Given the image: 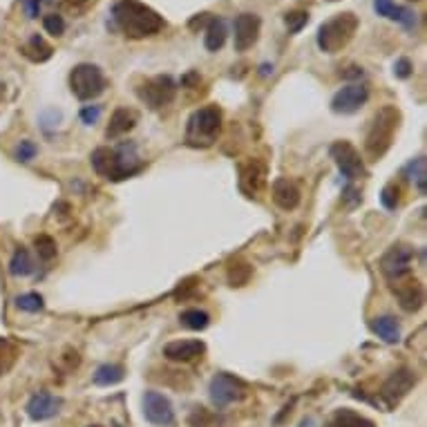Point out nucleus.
<instances>
[{
    "label": "nucleus",
    "mask_w": 427,
    "mask_h": 427,
    "mask_svg": "<svg viewBox=\"0 0 427 427\" xmlns=\"http://www.w3.org/2000/svg\"><path fill=\"white\" fill-rule=\"evenodd\" d=\"M259 29H262V20L257 14H240L235 18V50L246 52L257 43Z\"/></svg>",
    "instance_id": "2eb2a0df"
},
{
    "label": "nucleus",
    "mask_w": 427,
    "mask_h": 427,
    "mask_svg": "<svg viewBox=\"0 0 427 427\" xmlns=\"http://www.w3.org/2000/svg\"><path fill=\"white\" fill-rule=\"evenodd\" d=\"M251 273L253 269L248 266V264H233L229 269V282H231V287H244V284L251 280Z\"/></svg>",
    "instance_id": "72a5a7b5"
},
{
    "label": "nucleus",
    "mask_w": 427,
    "mask_h": 427,
    "mask_svg": "<svg viewBox=\"0 0 427 427\" xmlns=\"http://www.w3.org/2000/svg\"><path fill=\"white\" fill-rule=\"evenodd\" d=\"M409 3H421V0H409Z\"/></svg>",
    "instance_id": "de8ad7c7"
},
{
    "label": "nucleus",
    "mask_w": 427,
    "mask_h": 427,
    "mask_svg": "<svg viewBox=\"0 0 427 427\" xmlns=\"http://www.w3.org/2000/svg\"><path fill=\"white\" fill-rule=\"evenodd\" d=\"M18 355H20V351L14 342H11L9 338H0V376L11 372V367L16 365Z\"/></svg>",
    "instance_id": "c85d7f7f"
},
{
    "label": "nucleus",
    "mask_w": 427,
    "mask_h": 427,
    "mask_svg": "<svg viewBox=\"0 0 427 427\" xmlns=\"http://www.w3.org/2000/svg\"><path fill=\"white\" fill-rule=\"evenodd\" d=\"M273 201L282 208V210H293L298 208L300 204V188L295 186L291 179L287 177H278L276 182H273Z\"/></svg>",
    "instance_id": "6ab92c4d"
},
{
    "label": "nucleus",
    "mask_w": 427,
    "mask_h": 427,
    "mask_svg": "<svg viewBox=\"0 0 427 427\" xmlns=\"http://www.w3.org/2000/svg\"><path fill=\"white\" fill-rule=\"evenodd\" d=\"M112 427H123V425H118V423H112Z\"/></svg>",
    "instance_id": "a18cd8bd"
},
{
    "label": "nucleus",
    "mask_w": 427,
    "mask_h": 427,
    "mask_svg": "<svg viewBox=\"0 0 427 427\" xmlns=\"http://www.w3.org/2000/svg\"><path fill=\"white\" fill-rule=\"evenodd\" d=\"M67 5H74V7H79V5H86L88 0H65Z\"/></svg>",
    "instance_id": "c03bdc74"
},
{
    "label": "nucleus",
    "mask_w": 427,
    "mask_h": 427,
    "mask_svg": "<svg viewBox=\"0 0 427 427\" xmlns=\"http://www.w3.org/2000/svg\"><path fill=\"white\" fill-rule=\"evenodd\" d=\"M144 416L155 427H175V409L168 396L161 391H146L144 394Z\"/></svg>",
    "instance_id": "f8f14e48"
},
{
    "label": "nucleus",
    "mask_w": 427,
    "mask_h": 427,
    "mask_svg": "<svg viewBox=\"0 0 427 427\" xmlns=\"http://www.w3.org/2000/svg\"><path fill=\"white\" fill-rule=\"evenodd\" d=\"M208 394H210L212 405H215L217 409H224V407L233 405V402L244 400L248 396V385L242 381V378L222 372L210 381Z\"/></svg>",
    "instance_id": "6e6552de"
},
{
    "label": "nucleus",
    "mask_w": 427,
    "mask_h": 427,
    "mask_svg": "<svg viewBox=\"0 0 427 427\" xmlns=\"http://www.w3.org/2000/svg\"><path fill=\"white\" fill-rule=\"evenodd\" d=\"M34 246H36V253L43 262H50L52 257H56V242L50 235H39L36 240H34Z\"/></svg>",
    "instance_id": "2f4dec72"
},
{
    "label": "nucleus",
    "mask_w": 427,
    "mask_h": 427,
    "mask_svg": "<svg viewBox=\"0 0 427 427\" xmlns=\"http://www.w3.org/2000/svg\"><path fill=\"white\" fill-rule=\"evenodd\" d=\"M325 427H376L374 421H370L362 414L353 412L349 407H342V409H336L331 416L327 419Z\"/></svg>",
    "instance_id": "412c9836"
},
{
    "label": "nucleus",
    "mask_w": 427,
    "mask_h": 427,
    "mask_svg": "<svg viewBox=\"0 0 427 427\" xmlns=\"http://www.w3.org/2000/svg\"><path fill=\"white\" fill-rule=\"evenodd\" d=\"M92 168L110 182H123L144 170V161L137 155L135 144H121L116 148H97L92 152Z\"/></svg>",
    "instance_id": "f03ea898"
},
{
    "label": "nucleus",
    "mask_w": 427,
    "mask_h": 427,
    "mask_svg": "<svg viewBox=\"0 0 427 427\" xmlns=\"http://www.w3.org/2000/svg\"><path fill=\"white\" fill-rule=\"evenodd\" d=\"M179 320H182V325L188 327V329L204 331L208 327V323H210V316L206 311H201V309H186V311H182Z\"/></svg>",
    "instance_id": "c756f323"
},
{
    "label": "nucleus",
    "mask_w": 427,
    "mask_h": 427,
    "mask_svg": "<svg viewBox=\"0 0 427 427\" xmlns=\"http://www.w3.org/2000/svg\"><path fill=\"white\" fill-rule=\"evenodd\" d=\"M222 130V110L217 105H204L191 114L186 123V144L193 148H208L217 141Z\"/></svg>",
    "instance_id": "39448f33"
},
{
    "label": "nucleus",
    "mask_w": 427,
    "mask_h": 427,
    "mask_svg": "<svg viewBox=\"0 0 427 427\" xmlns=\"http://www.w3.org/2000/svg\"><path fill=\"white\" fill-rule=\"evenodd\" d=\"M139 121V114L135 110H128V108H118L114 110V114L110 116V123L108 130H105V137L108 139H121L123 135H128Z\"/></svg>",
    "instance_id": "aec40b11"
},
{
    "label": "nucleus",
    "mask_w": 427,
    "mask_h": 427,
    "mask_svg": "<svg viewBox=\"0 0 427 427\" xmlns=\"http://www.w3.org/2000/svg\"><path fill=\"white\" fill-rule=\"evenodd\" d=\"M400 128V110L394 108V105H385L381 108L374 118L370 128H367V135H365V155L370 161H381L391 144H394V137Z\"/></svg>",
    "instance_id": "7ed1b4c3"
},
{
    "label": "nucleus",
    "mask_w": 427,
    "mask_h": 427,
    "mask_svg": "<svg viewBox=\"0 0 427 427\" xmlns=\"http://www.w3.org/2000/svg\"><path fill=\"white\" fill-rule=\"evenodd\" d=\"M372 331L387 345H396L400 340V325L394 316H381L372 320Z\"/></svg>",
    "instance_id": "4be33fe9"
},
{
    "label": "nucleus",
    "mask_w": 427,
    "mask_h": 427,
    "mask_svg": "<svg viewBox=\"0 0 427 427\" xmlns=\"http://www.w3.org/2000/svg\"><path fill=\"white\" fill-rule=\"evenodd\" d=\"M206 351V345L201 340H172L163 347V358L172 362H191L195 358H201Z\"/></svg>",
    "instance_id": "a211bd4d"
},
{
    "label": "nucleus",
    "mask_w": 427,
    "mask_h": 427,
    "mask_svg": "<svg viewBox=\"0 0 427 427\" xmlns=\"http://www.w3.org/2000/svg\"><path fill=\"white\" fill-rule=\"evenodd\" d=\"M137 97L141 103H146L150 110H161L170 105L177 97V83L168 74H159L146 79L141 86H137Z\"/></svg>",
    "instance_id": "0eeeda50"
},
{
    "label": "nucleus",
    "mask_w": 427,
    "mask_h": 427,
    "mask_svg": "<svg viewBox=\"0 0 427 427\" xmlns=\"http://www.w3.org/2000/svg\"><path fill=\"white\" fill-rule=\"evenodd\" d=\"M88 427H103V425H88Z\"/></svg>",
    "instance_id": "49530a36"
},
{
    "label": "nucleus",
    "mask_w": 427,
    "mask_h": 427,
    "mask_svg": "<svg viewBox=\"0 0 427 427\" xmlns=\"http://www.w3.org/2000/svg\"><path fill=\"white\" fill-rule=\"evenodd\" d=\"M405 175L409 177V182L416 186V191L421 195L427 193V170H425V157H416L407 163Z\"/></svg>",
    "instance_id": "cd10ccee"
},
{
    "label": "nucleus",
    "mask_w": 427,
    "mask_h": 427,
    "mask_svg": "<svg viewBox=\"0 0 427 427\" xmlns=\"http://www.w3.org/2000/svg\"><path fill=\"white\" fill-rule=\"evenodd\" d=\"M266 186V168L259 161H248L240 168V191L246 197H257Z\"/></svg>",
    "instance_id": "f3484780"
},
{
    "label": "nucleus",
    "mask_w": 427,
    "mask_h": 427,
    "mask_svg": "<svg viewBox=\"0 0 427 427\" xmlns=\"http://www.w3.org/2000/svg\"><path fill=\"white\" fill-rule=\"evenodd\" d=\"M43 27H45V32L47 34H52V36H63L65 34V20H63V16H58V14H47L45 18H43Z\"/></svg>",
    "instance_id": "c9c22d12"
},
{
    "label": "nucleus",
    "mask_w": 427,
    "mask_h": 427,
    "mask_svg": "<svg viewBox=\"0 0 427 427\" xmlns=\"http://www.w3.org/2000/svg\"><path fill=\"white\" fill-rule=\"evenodd\" d=\"M9 273L14 278H25L29 273H34V262L27 253V248H16L14 255L9 259Z\"/></svg>",
    "instance_id": "a878e982"
},
{
    "label": "nucleus",
    "mask_w": 427,
    "mask_h": 427,
    "mask_svg": "<svg viewBox=\"0 0 427 427\" xmlns=\"http://www.w3.org/2000/svg\"><path fill=\"white\" fill-rule=\"evenodd\" d=\"M16 306L20 311L39 313V311H43L45 302H43V295H39V293H25V295H18L16 298Z\"/></svg>",
    "instance_id": "7c9ffc66"
},
{
    "label": "nucleus",
    "mask_w": 427,
    "mask_h": 427,
    "mask_svg": "<svg viewBox=\"0 0 427 427\" xmlns=\"http://www.w3.org/2000/svg\"><path fill=\"white\" fill-rule=\"evenodd\" d=\"M412 72H414V65H412L409 58H398V61L394 63V74L398 79H409Z\"/></svg>",
    "instance_id": "ea45409f"
},
{
    "label": "nucleus",
    "mask_w": 427,
    "mask_h": 427,
    "mask_svg": "<svg viewBox=\"0 0 427 427\" xmlns=\"http://www.w3.org/2000/svg\"><path fill=\"white\" fill-rule=\"evenodd\" d=\"M22 5H25V11L29 18H36L39 11H41V0H22Z\"/></svg>",
    "instance_id": "79ce46f5"
},
{
    "label": "nucleus",
    "mask_w": 427,
    "mask_h": 427,
    "mask_svg": "<svg viewBox=\"0 0 427 427\" xmlns=\"http://www.w3.org/2000/svg\"><path fill=\"white\" fill-rule=\"evenodd\" d=\"M381 201L387 210H396L400 204V188L396 184H387L381 193Z\"/></svg>",
    "instance_id": "f704fd0d"
},
{
    "label": "nucleus",
    "mask_w": 427,
    "mask_h": 427,
    "mask_svg": "<svg viewBox=\"0 0 427 427\" xmlns=\"http://www.w3.org/2000/svg\"><path fill=\"white\" fill-rule=\"evenodd\" d=\"M210 18H212V14H197V16H193L191 18V22H188V27H191L193 32H199V29H206V25L210 22Z\"/></svg>",
    "instance_id": "a19ab883"
},
{
    "label": "nucleus",
    "mask_w": 427,
    "mask_h": 427,
    "mask_svg": "<svg viewBox=\"0 0 427 427\" xmlns=\"http://www.w3.org/2000/svg\"><path fill=\"white\" fill-rule=\"evenodd\" d=\"M347 69H349V72H342V76H345V79H362V67L351 65Z\"/></svg>",
    "instance_id": "37998d69"
},
{
    "label": "nucleus",
    "mask_w": 427,
    "mask_h": 427,
    "mask_svg": "<svg viewBox=\"0 0 427 427\" xmlns=\"http://www.w3.org/2000/svg\"><path fill=\"white\" fill-rule=\"evenodd\" d=\"M416 381H419V376L414 370H409V367H400V370L391 374L385 381V385L381 387V400H383L385 409H394L398 402L416 387Z\"/></svg>",
    "instance_id": "9b49d317"
},
{
    "label": "nucleus",
    "mask_w": 427,
    "mask_h": 427,
    "mask_svg": "<svg viewBox=\"0 0 427 427\" xmlns=\"http://www.w3.org/2000/svg\"><path fill=\"white\" fill-rule=\"evenodd\" d=\"M54 54L52 50V45L47 43L43 36H39V34H34V36L22 45V56L29 58L32 63H45V61H50Z\"/></svg>",
    "instance_id": "b1692460"
},
{
    "label": "nucleus",
    "mask_w": 427,
    "mask_h": 427,
    "mask_svg": "<svg viewBox=\"0 0 427 427\" xmlns=\"http://www.w3.org/2000/svg\"><path fill=\"white\" fill-rule=\"evenodd\" d=\"M63 407V398L61 396H54V394H47V391H39V394H34L27 402V416L36 423H43V421H50L54 419L58 412Z\"/></svg>",
    "instance_id": "dca6fc26"
},
{
    "label": "nucleus",
    "mask_w": 427,
    "mask_h": 427,
    "mask_svg": "<svg viewBox=\"0 0 427 427\" xmlns=\"http://www.w3.org/2000/svg\"><path fill=\"white\" fill-rule=\"evenodd\" d=\"M374 9L378 11V16H385V18H394L398 5L394 3V0H374Z\"/></svg>",
    "instance_id": "4c0bfd02"
},
{
    "label": "nucleus",
    "mask_w": 427,
    "mask_h": 427,
    "mask_svg": "<svg viewBox=\"0 0 427 427\" xmlns=\"http://www.w3.org/2000/svg\"><path fill=\"white\" fill-rule=\"evenodd\" d=\"M358 27L360 20L353 11H340V14L331 16L318 27L316 43L325 54H338L353 41Z\"/></svg>",
    "instance_id": "20e7f679"
},
{
    "label": "nucleus",
    "mask_w": 427,
    "mask_h": 427,
    "mask_svg": "<svg viewBox=\"0 0 427 427\" xmlns=\"http://www.w3.org/2000/svg\"><path fill=\"white\" fill-rule=\"evenodd\" d=\"M112 20L128 39L135 41L157 36L165 29L163 16L141 0H116L112 5Z\"/></svg>",
    "instance_id": "f257e3e1"
},
{
    "label": "nucleus",
    "mask_w": 427,
    "mask_h": 427,
    "mask_svg": "<svg viewBox=\"0 0 427 427\" xmlns=\"http://www.w3.org/2000/svg\"><path fill=\"white\" fill-rule=\"evenodd\" d=\"M36 152H39V148H36V144H34V141H20L18 144V148H16V159L18 161H22V163H27V161H32L34 157H36Z\"/></svg>",
    "instance_id": "e433bc0d"
},
{
    "label": "nucleus",
    "mask_w": 427,
    "mask_h": 427,
    "mask_svg": "<svg viewBox=\"0 0 427 427\" xmlns=\"http://www.w3.org/2000/svg\"><path fill=\"white\" fill-rule=\"evenodd\" d=\"M331 3H336V0H331Z\"/></svg>",
    "instance_id": "09e8293b"
},
{
    "label": "nucleus",
    "mask_w": 427,
    "mask_h": 427,
    "mask_svg": "<svg viewBox=\"0 0 427 427\" xmlns=\"http://www.w3.org/2000/svg\"><path fill=\"white\" fill-rule=\"evenodd\" d=\"M389 282V289L394 291V295L398 298V304L402 311L407 313H416L423 302H425V291H423V284L416 280V276L409 271L405 276H398L394 280H387Z\"/></svg>",
    "instance_id": "1a4fd4ad"
},
{
    "label": "nucleus",
    "mask_w": 427,
    "mask_h": 427,
    "mask_svg": "<svg viewBox=\"0 0 427 427\" xmlns=\"http://www.w3.org/2000/svg\"><path fill=\"white\" fill-rule=\"evenodd\" d=\"M204 32H206V34H204L206 50H208V52H219L222 47H224V43H226V36H229L226 22H224L222 18H217V16H212Z\"/></svg>",
    "instance_id": "5701e85b"
},
{
    "label": "nucleus",
    "mask_w": 427,
    "mask_h": 427,
    "mask_svg": "<svg viewBox=\"0 0 427 427\" xmlns=\"http://www.w3.org/2000/svg\"><path fill=\"white\" fill-rule=\"evenodd\" d=\"M188 425L191 427H224L222 414L210 412L206 407H195L188 416Z\"/></svg>",
    "instance_id": "bb28decb"
},
{
    "label": "nucleus",
    "mask_w": 427,
    "mask_h": 427,
    "mask_svg": "<svg viewBox=\"0 0 427 427\" xmlns=\"http://www.w3.org/2000/svg\"><path fill=\"white\" fill-rule=\"evenodd\" d=\"M329 155H331V159L336 161V165H338V170L342 172V177H347L349 182H358V179H362V177L367 175L365 161L360 157V152L355 150L349 144V141H345V139L334 141L331 148H329Z\"/></svg>",
    "instance_id": "9d476101"
},
{
    "label": "nucleus",
    "mask_w": 427,
    "mask_h": 427,
    "mask_svg": "<svg viewBox=\"0 0 427 427\" xmlns=\"http://www.w3.org/2000/svg\"><path fill=\"white\" fill-rule=\"evenodd\" d=\"M105 86H108V81H105L99 65L79 63L69 72V90L79 101H92L101 97L105 92Z\"/></svg>",
    "instance_id": "423d86ee"
},
{
    "label": "nucleus",
    "mask_w": 427,
    "mask_h": 427,
    "mask_svg": "<svg viewBox=\"0 0 427 427\" xmlns=\"http://www.w3.org/2000/svg\"><path fill=\"white\" fill-rule=\"evenodd\" d=\"M126 378V370L121 365H101L97 372H94V385L99 387H112V385H118Z\"/></svg>",
    "instance_id": "393cba45"
},
{
    "label": "nucleus",
    "mask_w": 427,
    "mask_h": 427,
    "mask_svg": "<svg viewBox=\"0 0 427 427\" xmlns=\"http://www.w3.org/2000/svg\"><path fill=\"white\" fill-rule=\"evenodd\" d=\"M416 257V251L412 246L405 244H396L391 246L389 251L381 259V271L387 280H394L398 276H405L412 271V259Z\"/></svg>",
    "instance_id": "4468645a"
},
{
    "label": "nucleus",
    "mask_w": 427,
    "mask_h": 427,
    "mask_svg": "<svg viewBox=\"0 0 427 427\" xmlns=\"http://www.w3.org/2000/svg\"><path fill=\"white\" fill-rule=\"evenodd\" d=\"M370 101V90L362 83H349L342 90H338L331 99V110L336 114H353Z\"/></svg>",
    "instance_id": "ddd939ff"
},
{
    "label": "nucleus",
    "mask_w": 427,
    "mask_h": 427,
    "mask_svg": "<svg viewBox=\"0 0 427 427\" xmlns=\"http://www.w3.org/2000/svg\"><path fill=\"white\" fill-rule=\"evenodd\" d=\"M284 22H287V29L291 34H298V32H302L306 22H309V14L302 9H293V11H287V14H284Z\"/></svg>",
    "instance_id": "473e14b6"
},
{
    "label": "nucleus",
    "mask_w": 427,
    "mask_h": 427,
    "mask_svg": "<svg viewBox=\"0 0 427 427\" xmlns=\"http://www.w3.org/2000/svg\"><path fill=\"white\" fill-rule=\"evenodd\" d=\"M99 116H101L99 105H86V108L81 110V121L86 123V126H94V123L99 121Z\"/></svg>",
    "instance_id": "58836bf2"
}]
</instances>
